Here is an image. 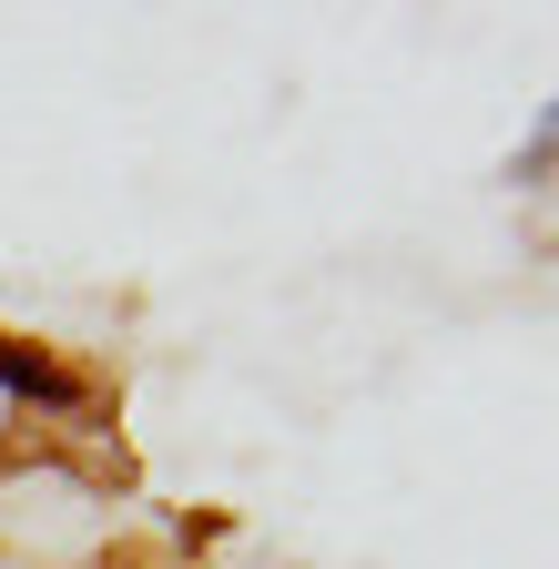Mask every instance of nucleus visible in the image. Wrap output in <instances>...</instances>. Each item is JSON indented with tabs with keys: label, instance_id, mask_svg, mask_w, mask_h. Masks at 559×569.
<instances>
[{
	"label": "nucleus",
	"instance_id": "f257e3e1",
	"mask_svg": "<svg viewBox=\"0 0 559 569\" xmlns=\"http://www.w3.org/2000/svg\"><path fill=\"white\" fill-rule=\"evenodd\" d=\"M0 397H21L31 417H51V427H92L102 417V397L61 367V356H41V346H11L0 336Z\"/></svg>",
	"mask_w": 559,
	"mask_h": 569
}]
</instances>
